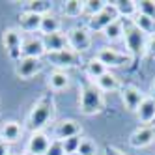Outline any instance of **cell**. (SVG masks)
<instances>
[{
  "label": "cell",
  "mask_w": 155,
  "mask_h": 155,
  "mask_svg": "<svg viewBox=\"0 0 155 155\" xmlns=\"http://www.w3.org/2000/svg\"><path fill=\"white\" fill-rule=\"evenodd\" d=\"M54 112H56V105H54L52 94L41 95L32 107L30 114L26 118V129L30 133H39L43 131L51 121L54 120Z\"/></svg>",
  "instance_id": "cell-1"
},
{
  "label": "cell",
  "mask_w": 155,
  "mask_h": 155,
  "mask_svg": "<svg viewBox=\"0 0 155 155\" xmlns=\"http://www.w3.org/2000/svg\"><path fill=\"white\" fill-rule=\"evenodd\" d=\"M79 110L84 116H95L105 110V95L94 81L82 79L79 86Z\"/></svg>",
  "instance_id": "cell-2"
},
{
  "label": "cell",
  "mask_w": 155,
  "mask_h": 155,
  "mask_svg": "<svg viewBox=\"0 0 155 155\" xmlns=\"http://www.w3.org/2000/svg\"><path fill=\"white\" fill-rule=\"evenodd\" d=\"M124 41H125V47H127L129 54L133 56V60H137L146 54L148 36H144L131 19H124Z\"/></svg>",
  "instance_id": "cell-3"
},
{
  "label": "cell",
  "mask_w": 155,
  "mask_h": 155,
  "mask_svg": "<svg viewBox=\"0 0 155 155\" xmlns=\"http://www.w3.org/2000/svg\"><path fill=\"white\" fill-rule=\"evenodd\" d=\"M23 34L17 28H6L2 32V45L8 52L9 60H13L15 64L23 58Z\"/></svg>",
  "instance_id": "cell-4"
},
{
  "label": "cell",
  "mask_w": 155,
  "mask_h": 155,
  "mask_svg": "<svg viewBox=\"0 0 155 155\" xmlns=\"http://www.w3.org/2000/svg\"><path fill=\"white\" fill-rule=\"evenodd\" d=\"M45 56H47V60H49V64L52 68H56L60 71L71 69V68H79L82 64L81 54L71 51V49H64V51H58V52H47Z\"/></svg>",
  "instance_id": "cell-5"
},
{
  "label": "cell",
  "mask_w": 155,
  "mask_h": 155,
  "mask_svg": "<svg viewBox=\"0 0 155 155\" xmlns=\"http://www.w3.org/2000/svg\"><path fill=\"white\" fill-rule=\"evenodd\" d=\"M95 58L101 62L105 68H121V65H129L133 62V56L129 52H121V51H116V49H110V47H103L99 49Z\"/></svg>",
  "instance_id": "cell-6"
},
{
  "label": "cell",
  "mask_w": 155,
  "mask_h": 155,
  "mask_svg": "<svg viewBox=\"0 0 155 155\" xmlns=\"http://www.w3.org/2000/svg\"><path fill=\"white\" fill-rule=\"evenodd\" d=\"M65 38H68V47L75 52H86L92 45V38H90V32H88L84 26H73L65 32Z\"/></svg>",
  "instance_id": "cell-7"
},
{
  "label": "cell",
  "mask_w": 155,
  "mask_h": 155,
  "mask_svg": "<svg viewBox=\"0 0 155 155\" xmlns=\"http://www.w3.org/2000/svg\"><path fill=\"white\" fill-rule=\"evenodd\" d=\"M118 17H120L118 15V9L114 8L112 2H108L103 12H99L97 15H92L90 19H88V30H92V32H103L110 23H114Z\"/></svg>",
  "instance_id": "cell-8"
},
{
  "label": "cell",
  "mask_w": 155,
  "mask_h": 155,
  "mask_svg": "<svg viewBox=\"0 0 155 155\" xmlns=\"http://www.w3.org/2000/svg\"><path fill=\"white\" fill-rule=\"evenodd\" d=\"M153 140H155V127L153 125H140L129 137V146L135 150H142V148H148Z\"/></svg>",
  "instance_id": "cell-9"
},
{
  "label": "cell",
  "mask_w": 155,
  "mask_h": 155,
  "mask_svg": "<svg viewBox=\"0 0 155 155\" xmlns=\"http://www.w3.org/2000/svg\"><path fill=\"white\" fill-rule=\"evenodd\" d=\"M43 68V64L39 58H21L17 64H15V75L23 81H28L32 77H36Z\"/></svg>",
  "instance_id": "cell-10"
},
{
  "label": "cell",
  "mask_w": 155,
  "mask_h": 155,
  "mask_svg": "<svg viewBox=\"0 0 155 155\" xmlns=\"http://www.w3.org/2000/svg\"><path fill=\"white\" fill-rule=\"evenodd\" d=\"M82 127L77 120H62L54 125V140H65V138H71V137H81Z\"/></svg>",
  "instance_id": "cell-11"
},
{
  "label": "cell",
  "mask_w": 155,
  "mask_h": 155,
  "mask_svg": "<svg viewBox=\"0 0 155 155\" xmlns=\"http://www.w3.org/2000/svg\"><path fill=\"white\" fill-rule=\"evenodd\" d=\"M120 92H121V101H124V107H125L127 110H131V112H137V108H138L140 103L144 101V97H146L137 86H133V84L121 86Z\"/></svg>",
  "instance_id": "cell-12"
},
{
  "label": "cell",
  "mask_w": 155,
  "mask_h": 155,
  "mask_svg": "<svg viewBox=\"0 0 155 155\" xmlns=\"http://www.w3.org/2000/svg\"><path fill=\"white\" fill-rule=\"evenodd\" d=\"M47 51L43 45V38L39 36H28L23 39V56L25 58H39L45 56Z\"/></svg>",
  "instance_id": "cell-13"
},
{
  "label": "cell",
  "mask_w": 155,
  "mask_h": 155,
  "mask_svg": "<svg viewBox=\"0 0 155 155\" xmlns=\"http://www.w3.org/2000/svg\"><path fill=\"white\" fill-rule=\"evenodd\" d=\"M51 142H52V140H51L43 131L32 133L30 138H28V142H26V151L34 153V155H47Z\"/></svg>",
  "instance_id": "cell-14"
},
{
  "label": "cell",
  "mask_w": 155,
  "mask_h": 155,
  "mask_svg": "<svg viewBox=\"0 0 155 155\" xmlns=\"http://www.w3.org/2000/svg\"><path fill=\"white\" fill-rule=\"evenodd\" d=\"M137 118L142 125H153L155 124V99L151 95L144 97V101L137 108Z\"/></svg>",
  "instance_id": "cell-15"
},
{
  "label": "cell",
  "mask_w": 155,
  "mask_h": 155,
  "mask_svg": "<svg viewBox=\"0 0 155 155\" xmlns=\"http://www.w3.org/2000/svg\"><path fill=\"white\" fill-rule=\"evenodd\" d=\"M23 137V127H21L19 121H6V124L0 125V140L6 144H15L21 140Z\"/></svg>",
  "instance_id": "cell-16"
},
{
  "label": "cell",
  "mask_w": 155,
  "mask_h": 155,
  "mask_svg": "<svg viewBox=\"0 0 155 155\" xmlns=\"http://www.w3.org/2000/svg\"><path fill=\"white\" fill-rule=\"evenodd\" d=\"M47 86L51 88L52 92H64V90H68V88H69V75L65 73V71L54 69L47 77Z\"/></svg>",
  "instance_id": "cell-17"
},
{
  "label": "cell",
  "mask_w": 155,
  "mask_h": 155,
  "mask_svg": "<svg viewBox=\"0 0 155 155\" xmlns=\"http://www.w3.org/2000/svg\"><path fill=\"white\" fill-rule=\"evenodd\" d=\"M41 19H43V15L23 12V13L19 15V26H21V30H23V32H28V34H32V32H39V28H41Z\"/></svg>",
  "instance_id": "cell-18"
},
{
  "label": "cell",
  "mask_w": 155,
  "mask_h": 155,
  "mask_svg": "<svg viewBox=\"0 0 155 155\" xmlns=\"http://www.w3.org/2000/svg\"><path fill=\"white\" fill-rule=\"evenodd\" d=\"M43 45H45L47 52H58L64 49H69L68 47V38L65 34L58 32V34H51V36H43Z\"/></svg>",
  "instance_id": "cell-19"
},
{
  "label": "cell",
  "mask_w": 155,
  "mask_h": 155,
  "mask_svg": "<svg viewBox=\"0 0 155 155\" xmlns=\"http://www.w3.org/2000/svg\"><path fill=\"white\" fill-rule=\"evenodd\" d=\"M60 28H62V21H60V17L52 15V13L43 15V19H41V28H39V32H41L43 36L58 34Z\"/></svg>",
  "instance_id": "cell-20"
},
{
  "label": "cell",
  "mask_w": 155,
  "mask_h": 155,
  "mask_svg": "<svg viewBox=\"0 0 155 155\" xmlns=\"http://www.w3.org/2000/svg\"><path fill=\"white\" fill-rule=\"evenodd\" d=\"M133 23H135V26L142 32L144 36H148V38H153L155 36V19H150L146 15H142L137 12V15L131 19Z\"/></svg>",
  "instance_id": "cell-21"
},
{
  "label": "cell",
  "mask_w": 155,
  "mask_h": 155,
  "mask_svg": "<svg viewBox=\"0 0 155 155\" xmlns=\"http://www.w3.org/2000/svg\"><path fill=\"white\" fill-rule=\"evenodd\" d=\"M94 82H95V86H97L103 94H105V92H116V90H120V81H118V77L112 75L110 71H107L103 77H99V79L94 81Z\"/></svg>",
  "instance_id": "cell-22"
},
{
  "label": "cell",
  "mask_w": 155,
  "mask_h": 155,
  "mask_svg": "<svg viewBox=\"0 0 155 155\" xmlns=\"http://www.w3.org/2000/svg\"><path fill=\"white\" fill-rule=\"evenodd\" d=\"M103 34H105V39L110 41V43H116L120 39H124V19H116L114 23H110L103 30Z\"/></svg>",
  "instance_id": "cell-23"
},
{
  "label": "cell",
  "mask_w": 155,
  "mask_h": 155,
  "mask_svg": "<svg viewBox=\"0 0 155 155\" xmlns=\"http://www.w3.org/2000/svg\"><path fill=\"white\" fill-rule=\"evenodd\" d=\"M52 4L47 2V0H30V2H25L23 12L26 13H36V15H47L51 13Z\"/></svg>",
  "instance_id": "cell-24"
},
{
  "label": "cell",
  "mask_w": 155,
  "mask_h": 155,
  "mask_svg": "<svg viewBox=\"0 0 155 155\" xmlns=\"http://www.w3.org/2000/svg\"><path fill=\"white\" fill-rule=\"evenodd\" d=\"M108 69L105 68V65L99 62L97 58H92V60H88L86 65H84V73H86V79H90V81H97L99 77H103Z\"/></svg>",
  "instance_id": "cell-25"
},
{
  "label": "cell",
  "mask_w": 155,
  "mask_h": 155,
  "mask_svg": "<svg viewBox=\"0 0 155 155\" xmlns=\"http://www.w3.org/2000/svg\"><path fill=\"white\" fill-rule=\"evenodd\" d=\"M112 4L118 9V15H124L125 19H133L138 12V6L135 0H118V2H112Z\"/></svg>",
  "instance_id": "cell-26"
},
{
  "label": "cell",
  "mask_w": 155,
  "mask_h": 155,
  "mask_svg": "<svg viewBox=\"0 0 155 155\" xmlns=\"http://www.w3.org/2000/svg\"><path fill=\"white\" fill-rule=\"evenodd\" d=\"M62 12L65 17H81L84 13V2H81V0H68V2H64L62 6Z\"/></svg>",
  "instance_id": "cell-27"
},
{
  "label": "cell",
  "mask_w": 155,
  "mask_h": 155,
  "mask_svg": "<svg viewBox=\"0 0 155 155\" xmlns=\"http://www.w3.org/2000/svg\"><path fill=\"white\" fill-rule=\"evenodd\" d=\"M108 2H105V0H86L84 2V13H88V15H97L99 12H103L105 9V6H107Z\"/></svg>",
  "instance_id": "cell-28"
},
{
  "label": "cell",
  "mask_w": 155,
  "mask_h": 155,
  "mask_svg": "<svg viewBox=\"0 0 155 155\" xmlns=\"http://www.w3.org/2000/svg\"><path fill=\"white\" fill-rule=\"evenodd\" d=\"M137 6H138V13L155 19V0H140V2H137Z\"/></svg>",
  "instance_id": "cell-29"
},
{
  "label": "cell",
  "mask_w": 155,
  "mask_h": 155,
  "mask_svg": "<svg viewBox=\"0 0 155 155\" xmlns=\"http://www.w3.org/2000/svg\"><path fill=\"white\" fill-rule=\"evenodd\" d=\"M79 155H97V144L90 138H82L79 146Z\"/></svg>",
  "instance_id": "cell-30"
},
{
  "label": "cell",
  "mask_w": 155,
  "mask_h": 155,
  "mask_svg": "<svg viewBox=\"0 0 155 155\" xmlns=\"http://www.w3.org/2000/svg\"><path fill=\"white\" fill-rule=\"evenodd\" d=\"M81 137H71V138H65L62 140V146H64V151L65 155H71V153H77L79 151V146H81Z\"/></svg>",
  "instance_id": "cell-31"
},
{
  "label": "cell",
  "mask_w": 155,
  "mask_h": 155,
  "mask_svg": "<svg viewBox=\"0 0 155 155\" xmlns=\"http://www.w3.org/2000/svg\"><path fill=\"white\" fill-rule=\"evenodd\" d=\"M47 155H65L64 146H62V140H52V142H51V146H49Z\"/></svg>",
  "instance_id": "cell-32"
},
{
  "label": "cell",
  "mask_w": 155,
  "mask_h": 155,
  "mask_svg": "<svg viewBox=\"0 0 155 155\" xmlns=\"http://www.w3.org/2000/svg\"><path fill=\"white\" fill-rule=\"evenodd\" d=\"M146 54L150 58H155V36L148 38V45H146Z\"/></svg>",
  "instance_id": "cell-33"
},
{
  "label": "cell",
  "mask_w": 155,
  "mask_h": 155,
  "mask_svg": "<svg viewBox=\"0 0 155 155\" xmlns=\"http://www.w3.org/2000/svg\"><path fill=\"white\" fill-rule=\"evenodd\" d=\"M105 155H125L124 151H120L114 146H105Z\"/></svg>",
  "instance_id": "cell-34"
},
{
  "label": "cell",
  "mask_w": 155,
  "mask_h": 155,
  "mask_svg": "<svg viewBox=\"0 0 155 155\" xmlns=\"http://www.w3.org/2000/svg\"><path fill=\"white\" fill-rule=\"evenodd\" d=\"M9 153H12V151H9V144L0 140V155H9Z\"/></svg>",
  "instance_id": "cell-35"
},
{
  "label": "cell",
  "mask_w": 155,
  "mask_h": 155,
  "mask_svg": "<svg viewBox=\"0 0 155 155\" xmlns=\"http://www.w3.org/2000/svg\"><path fill=\"white\" fill-rule=\"evenodd\" d=\"M151 97L155 99V79H153V82H151Z\"/></svg>",
  "instance_id": "cell-36"
},
{
  "label": "cell",
  "mask_w": 155,
  "mask_h": 155,
  "mask_svg": "<svg viewBox=\"0 0 155 155\" xmlns=\"http://www.w3.org/2000/svg\"><path fill=\"white\" fill-rule=\"evenodd\" d=\"M21 155H34V153H30V151H23Z\"/></svg>",
  "instance_id": "cell-37"
},
{
  "label": "cell",
  "mask_w": 155,
  "mask_h": 155,
  "mask_svg": "<svg viewBox=\"0 0 155 155\" xmlns=\"http://www.w3.org/2000/svg\"><path fill=\"white\" fill-rule=\"evenodd\" d=\"M71 155H79V153H71Z\"/></svg>",
  "instance_id": "cell-38"
},
{
  "label": "cell",
  "mask_w": 155,
  "mask_h": 155,
  "mask_svg": "<svg viewBox=\"0 0 155 155\" xmlns=\"http://www.w3.org/2000/svg\"><path fill=\"white\" fill-rule=\"evenodd\" d=\"M9 155H13V153H9Z\"/></svg>",
  "instance_id": "cell-39"
}]
</instances>
